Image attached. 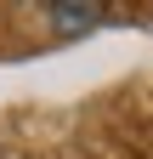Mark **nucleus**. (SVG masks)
<instances>
[{"label": "nucleus", "mask_w": 153, "mask_h": 159, "mask_svg": "<svg viewBox=\"0 0 153 159\" xmlns=\"http://www.w3.org/2000/svg\"><path fill=\"white\" fill-rule=\"evenodd\" d=\"M46 23H51V34H80V29L102 23V6H46Z\"/></svg>", "instance_id": "nucleus-1"}]
</instances>
